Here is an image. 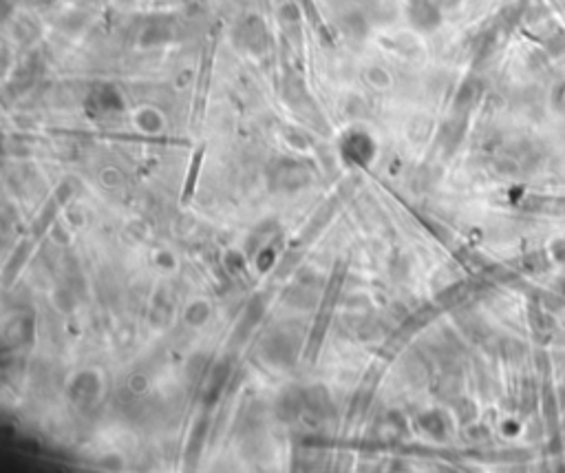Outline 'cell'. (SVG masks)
Segmentation results:
<instances>
[{"mask_svg":"<svg viewBox=\"0 0 565 473\" xmlns=\"http://www.w3.org/2000/svg\"><path fill=\"white\" fill-rule=\"evenodd\" d=\"M344 155L349 162H356L363 166L374 157V142L365 135H351L349 142L344 144Z\"/></svg>","mask_w":565,"mask_h":473,"instance_id":"1","label":"cell"},{"mask_svg":"<svg viewBox=\"0 0 565 473\" xmlns=\"http://www.w3.org/2000/svg\"><path fill=\"white\" fill-rule=\"evenodd\" d=\"M100 389V382L95 378V374H80L78 378L73 380V385L69 389V396L73 401L78 403H86V401H93L95 394Z\"/></svg>","mask_w":565,"mask_h":473,"instance_id":"2","label":"cell"},{"mask_svg":"<svg viewBox=\"0 0 565 473\" xmlns=\"http://www.w3.org/2000/svg\"><path fill=\"white\" fill-rule=\"evenodd\" d=\"M411 20L422 29H431L438 24V11L427 0H415L413 7H411Z\"/></svg>","mask_w":565,"mask_h":473,"instance_id":"3","label":"cell"},{"mask_svg":"<svg viewBox=\"0 0 565 473\" xmlns=\"http://www.w3.org/2000/svg\"><path fill=\"white\" fill-rule=\"evenodd\" d=\"M212 378L208 380V389H205V403H214L216 398H219V394L223 389V385L228 382V376H230V365L228 363H219V365H214L212 369Z\"/></svg>","mask_w":565,"mask_h":473,"instance_id":"4","label":"cell"},{"mask_svg":"<svg viewBox=\"0 0 565 473\" xmlns=\"http://www.w3.org/2000/svg\"><path fill=\"white\" fill-rule=\"evenodd\" d=\"M422 427L427 429L429 433H435V436H442L444 433V423H442V418L438 414H427V416H422Z\"/></svg>","mask_w":565,"mask_h":473,"instance_id":"5","label":"cell"}]
</instances>
